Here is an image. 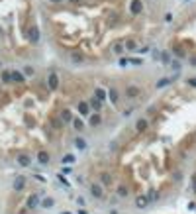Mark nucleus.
<instances>
[{
	"instance_id": "f257e3e1",
	"label": "nucleus",
	"mask_w": 196,
	"mask_h": 214,
	"mask_svg": "<svg viewBox=\"0 0 196 214\" xmlns=\"http://www.w3.org/2000/svg\"><path fill=\"white\" fill-rule=\"evenodd\" d=\"M135 206L139 208V210H145V208L149 206V196H145V195H139L135 199Z\"/></svg>"
},
{
	"instance_id": "f03ea898",
	"label": "nucleus",
	"mask_w": 196,
	"mask_h": 214,
	"mask_svg": "<svg viewBox=\"0 0 196 214\" xmlns=\"http://www.w3.org/2000/svg\"><path fill=\"white\" fill-rule=\"evenodd\" d=\"M90 195H92L94 199H104V189L94 183V185H90Z\"/></svg>"
},
{
	"instance_id": "7ed1b4c3",
	"label": "nucleus",
	"mask_w": 196,
	"mask_h": 214,
	"mask_svg": "<svg viewBox=\"0 0 196 214\" xmlns=\"http://www.w3.org/2000/svg\"><path fill=\"white\" fill-rule=\"evenodd\" d=\"M147 128H149V122H147V120H145V118H139V120H137V122H135V132H137V134L145 132V130H147Z\"/></svg>"
},
{
	"instance_id": "20e7f679",
	"label": "nucleus",
	"mask_w": 196,
	"mask_h": 214,
	"mask_svg": "<svg viewBox=\"0 0 196 214\" xmlns=\"http://www.w3.org/2000/svg\"><path fill=\"white\" fill-rule=\"evenodd\" d=\"M16 161H18V163H20V165H22V167H28V165H30V163H32V157H30V155H26V153H20Z\"/></svg>"
},
{
	"instance_id": "39448f33",
	"label": "nucleus",
	"mask_w": 196,
	"mask_h": 214,
	"mask_svg": "<svg viewBox=\"0 0 196 214\" xmlns=\"http://www.w3.org/2000/svg\"><path fill=\"white\" fill-rule=\"evenodd\" d=\"M78 112H81V116H90V104L88 102H81L78 104Z\"/></svg>"
},
{
	"instance_id": "423d86ee",
	"label": "nucleus",
	"mask_w": 196,
	"mask_h": 214,
	"mask_svg": "<svg viewBox=\"0 0 196 214\" xmlns=\"http://www.w3.org/2000/svg\"><path fill=\"white\" fill-rule=\"evenodd\" d=\"M39 206V195H32L28 199V208H37Z\"/></svg>"
},
{
	"instance_id": "0eeeda50",
	"label": "nucleus",
	"mask_w": 196,
	"mask_h": 214,
	"mask_svg": "<svg viewBox=\"0 0 196 214\" xmlns=\"http://www.w3.org/2000/svg\"><path fill=\"white\" fill-rule=\"evenodd\" d=\"M128 96H130V98H137V96L141 94V89L139 87H128Z\"/></svg>"
},
{
	"instance_id": "6e6552de",
	"label": "nucleus",
	"mask_w": 196,
	"mask_h": 214,
	"mask_svg": "<svg viewBox=\"0 0 196 214\" xmlns=\"http://www.w3.org/2000/svg\"><path fill=\"white\" fill-rule=\"evenodd\" d=\"M100 183H102L104 187H110L112 185V175L110 173H100Z\"/></svg>"
},
{
	"instance_id": "1a4fd4ad",
	"label": "nucleus",
	"mask_w": 196,
	"mask_h": 214,
	"mask_svg": "<svg viewBox=\"0 0 196 214\" xmlns=\"http://www.w3.org/2000/svg\"><path fill=\"white\" fill-rule=\"evenodd\" d=\"M37 161H39L41 165H47L49 163V153L47 151H39L37 153Z\"/></svg>"
},
{
	"instance_id": "9d476101",
	"label": "nucleus",
	"mask_w": 196,
	"mask_h": 214,
	"mask_svg": "<svg viewBox=\"0 0 196 214\" xmlns=\"http://www.w3.org/2000/svg\"><path fill=\"white\" fill-rule=\"evenodd\" d=\"M47 83H49L51 89H57V87H59V79H57V75L51 73V75H49V79H47Z\"/></svg>"
},
{
	"instance_id": "9b49d317",
	"label": "nucleus",
	"mask_w": 196,
	"mask_h": 214,
	"mask_svg": "<svg viewBox=\"0 0 196 214\" xmlns=\"http://www.w3.org/2000/svg\"><path fill=\"white\" fill-rule=\"evenodd\" d=\"M24 185H26V179H24V177H16V181H14V189H16V191H22Z\"/></svg>"
},
{
	"instance_id": "f8f14e48",
	"label": "nucleus",
	"mask_w": 196,
	"mask_h": 214,
	"mask_svg": "<svg viewBox=\"0 0 196 214\" xmlns=\"http://www.w3.org/2000/svg\"><path fill=\"white\" fill-rule=\"evenodd\" d=\"M141 10H143L141 2H139V0H133V2H131V12H133V14H139Z\"/></svg>"
},
{
	"instance_id": "ddd939ff",
	"label": "nucleus",
	"mask_w": 196,
	"mask_h": 214,
	"mask_svg": "<svg viewBox=\"0 0 196 214\" xmlns=\"http://www.w3.org/2000/svg\"><path fill=\"white\" fill-rule=\"evenodd\" d=\"M116 192H118V196H120V199H126V196L130 195V192H128V187H126V185H120Z\"/></svg>"
},
{
	"instance_id": "4468645a",
	"label": "nucleus",
	"mask_w": 196,
	"mask_h": 214,
	"mask_svg": "<svg viewBox=\"0 0 196 214\" xmlns=\"http://www.w3.org/2000/svg\"><path fill=\"white\" fill-rule=\"evenodd\" d=\"M73 126H75V130H77V132H82V130H85V122H82L81 118H75V120H73Z\"/></svg>"
},
{
	"instance_id": "2eb2a0df",
	"label": "nucleus",
	"mask_w": 196,
	"mask_h": 214,
	"mask_svg": "<svg viewBox=\"0 0 196 214\" xmlns=\"http://www.w3.org/2000/svg\"><path fill=\"white\" fill-rule=\"evenodd\" d=\"M61 118H63V122H73V114H71V110H63L61 112Z\"/></svg>"
},
{
	"instance_id": "dca6fc26",
	"label": "nucleus",
	"mask_w": 196,
	"mask_h": 214,
	"mask_svg": "<svg viewBox=\"0 0 196 214\" xmlns=\"http://www.w3.org/2000/svg\"><path fill=\"white\" fill-rule=\"evenodd\" d=\"M171 81H173V79H159V81H157V89H163V87L171 85Z\"/></svg>"
},
{
	"instance_id": "f3484780",
	"label": "nucleus",
	"mask_w": 196,
	"mask_h": 214,
	"mask_svg": "<svg viewBox=\"0 0 196 214\" xmlns=\"http://www.w3.org/2000/svg\"><path fill=\"white\" fill-rule=\"evenodd\" d=\"M100 122H102L100 114H92V116H90V126H98Z\"/></svg>"
},
{
	"instance_id": "a211bd4d",
	"label": "nucleus",
	"mask_w": 196,
	"mask_h": 214,
	"mask_svg": "<svg viewBox=\"0 0 196 214\" xmlns=\"http://www.w3.org/2000/svg\"><path fill=\"white\" fill-rule=\"evenodd\" d=\"M75 145H77L78 149H82V151L86 149V141H85V140H81V138H77V140H75Z\"/></svg>"
},
{
	"instance_id": "6ab92c4d",
	"label": "nucleus",
	"mask_w": 196,
	"mask_h": 214,
	"mask_svg": "<svg viewBox=\"0 0 196 214\" xmlns=\"http://www.w3.org/2000/svg\"><path fill=\"white\" fill-rule=\"evenodd\" d=\"M124 47H126L124 43H116V45H114V53H116V55H122V53H124Z\"/></svg>"
},
{
	"instance_id": "aec40b11",
	"label": "nucleus",
	"mask_w": 196,
	"mask_h": 214,
	"mask_svg": "<svg viewBox=\"0 0 196 214\" xmlns=\"http://www.w3.org/2000/svg\"><path fill=\"white\" fill-rule=\"evenodd\" d=\"M124 45H126V49H128V51H135V49H137V45H135V41H126V43H124Z\"/></svg>"
},
{
	"instance_id": "412c9836",
	"label": "nucleus",
	"mask_w": 196,
	"mask_h": 214,
	"mask_svg": "<svg viewBox=\"0 0 196 214\" xmlns=\"http://www.w3.org/2000/svg\"><path fill=\"white\" fill-rule=\"evenodd\" d=\"M53 204H55V200H53V199H43V202H41V206H43V208H51Z\"/></svg>"
},
{
	"instance_id": "4be33fe9",
	"label": "nucleus",
	"mask_w": 196,
	"mask_h": 214,
	"mask_svg": "<svg viewBox=\"0 0 196 214\" xmlns=\"http://www.w3.org/2000/svg\"><path fill=\"white\" fill-rule=\"evenodd\" d=\"M94 96H96L98 100H104V96H106V90H104V89H96V92H94Z\"/></svg>"
},
{
	"instance_id": "5701e85b",
	"label": "nucleus",
	"mask_w": 196,
	"mask_h": 214,
	"mask_svg": "<svg viewBox=\"0 0 196 214\" xmlns=\"http://www.w3.org/2000/svg\"><path fill=\"white\" fill-rule=\"evenodd\" d=\"M110 100H112V102H114V104H118V90H114V89H112L110 90Z\"/></svg>"
},
{
	"instance_id": "b1692460",
	"label": "nucleus",
	"mask_w": 196,
	"mask_h": 214,
	"mask_svg": "<svg viewBox=\"0 0 196 214\" xmlns=\"http://www.w3.org/2000/svg\"><path fill=\"white\" fill-rule=\"evenodd\" d=\"M71 57H73V61H75V63H81V61H82V55H81V53H77V51L71 53Z\"/></svg>"
},
{
	"instance_id": "393cba45",
	"label": "nucleus",
	"mask_w": 196,
	"mask_h": 214,
	"mask_svg": "<svg viewBox=\"0 0 196 214\" xmlns=\"http://www.w3.org/2000/svg\"><path fill=\"white\" fill-rule=\"evenodd\" d=\"M90 104H92V106L96 108V110H100V106H102V100H98V98H92V100H90Z\"/></svg>"
},
{
	"instance_id": "a878e982",
	"label": "nucleus",
	"mask_w": 196,
	"mask_h": 214,
	"mask_svg": "<svg viewBox=\"0 0 196 214\" xmlns=\"http://www.w3.org/2000/svg\"><path fill=\"white\" fill-rule=\"evenodd\" d=\"M63 163H65V165H71V163H75V157H73V155H65Z\"/></svg>"
},
{
	"instance_id": "bb28decb",
	"label": "nucleus",
	"mask_w": 196,
	"mask_h": 214,
	"mask_svg": "<svg viewBox=\"0 0 196 214\" xmlns=\"http://www.w3.org/2000/svg\"><path fill=\"white\" fill-rule=\"evenodd\" d=\"M12 79H14V81H18V83H24V77H22L20 73H16V71L12 73Z\"/></svg>"
},
{
	"instance_id": "cd10ccee",
	"label": "nucleus",
	"mask_w": 196,
	"mask_h": 214,
	"mask_svg": "<svg viewBox=\"0 0 196 214\" xmlns=\"http://www.w3.org/2000/svg\"><path fill=\"white\" fill-rule=\"evenodd\" d=\"M10 79H12L10 73H2V81H4V83H10Z\"/></svg>"
},
{
	"instance_id": "c85d7f7f",
	"label": "nucleus",
	"mask_w": 196,
	"mask_h": 214,
	"mask_svg": "<svg viewBox=\"0 0 196 214\" xmlns=\"http://www.w3.org/2000/svg\"><path fill=\"white\" fill-rule=\"evenodd\" d=\"M190 187H192V192L196 195V175H192V181H190Z\"/></svg>"
},
{
	"instance_id": "c756f323",
	"label": "nucleus",
	"mask_w": 196,
	"mask_h": 214,
	"mask_svg": "<svg viewBox=\"0 0 196 214\" xmlns=\"http://www.w3.org/2000/svg\"><path fill=\"white\" fill-rule=\"evenodd\" d=\"M186 83H188L190 87H194V89H196V77H190V79H188V81H186Z\"/></svg>"
},
{
	"instance_id": "7c9ffc66",
	"label": "nucleus",
	"mask_w": 196,
	"mask_h": 214,
	"mask_svg": "<svg viewBox=\"0 0 196 214\" xmlns=\"http://www.w3.org/2000/svg\"><path fill=\"white\" fill-rule=\"evenodd\" d=\"M171 67H173V69L177 71V73H178V71H181V63H178V61H174V63H173V65H171Z\"/></svg>"
},
{
	"instance_id": "2f4dec72",
	"label": "nucleus",
	"mask_w": 196,
	"mask_h": 214,
	"mask_svg": "<svg viewBox=\"0 0 196 214\" xmlns=\"http://www.w3.org/2000/svg\"><path fill=\"white\" fill-rule=\"evenodd\" d=\"M149 200H157V192L151 191V195H149Z\"/></svg>"
},
{
	"instance_id": "473e14b6",
	"label": "nucleus",
	"mask_w": 196,
	"mask_h": 214,
	"mask_svg": "<svg viewBox=\"0 0 196 214\" xmlns=\"http://www.w3.org/2000/svg\"><path fill=\"white\" fill-rule=\"evenodd\" d=\"M190 65H196V55H192V57H190Z\"/></svg>"
},
{
	"instance_id": "72a5a7b5",
	"label": "nucleus",
	"mask_w": 196,
	"mask_h": 214,
	"mask_svg": "<svg viewBox=\"0 0 196 214\" xmlns=\"http://www.w3.org/2000/svg\"><path fill=\"white\" fill-rule=\"evenodd\" d=\"M67 2H71V4H81L82 0H67Z\"/></svg>"
},
{
	"instance_id": "f704fd0d",
	"label": "nucleus",
	"mask_w": 196,
	"mask_h": 214,
	"mask_svg": "<svg viewBox=\"0 0 196 214\" xmlns=\"http://www.w3.org/2000/svg\"><path fill=\"white\" fill-rule=\"evenodd\" d=\"M51 2H61V0H51Z\"/></svg>"
}]
</instances>
